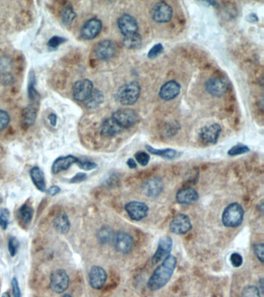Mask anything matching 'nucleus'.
<instances>
[{
	"instance_id": "nucleus-1",
	"label": "nucleus",
	"mask_w": 264,
	"mask_h": 297,
	"mask_svg": "<svg viewBox=\"0 0 264 297\" xmlns=\"http://www.w3.org/2000/svg\"><path fill=\"white\" fill-rule=\"evenodd\" d=\"M176 266L177 259L175 256L170 255L163 260L161 264L154 270L147 283V287L150 291H159L165 287L171 280Z\"/></svg>"
},
{
	"instance_id": "nucleus-2",
	"label": "nucleus",
	"mask_w": 264,
	"mask_h": 297,
	"mask_svg": "<svg viewBox=\"0 0 264 297\" xmlns=\"http://www.w3.org/2000/svg\"><path fill=\"white\" fill-rule=\"evenodd\" d=\"M244 214L245 211L242 206L238 203H232L223 211L222 217L223 225L227 228L240 226L244 221Z\"/></svg>"
},
{
	"instance_id": "nucleus-3",
	"label": "nucleus",
	"mask_w": 264,
	"mask_h": 297,
	"mask_svg": "<svg viewBox=\"0 0 264 297\" xmlns=\"http://www.w3.org/2000/svg\"><path fill=\"white\" fill-rule=\"evenodd\" d=\"M140 95V86L137 82L132 81L122 86L116 93V99L124 106H131L138 100Z\"/></svg>"
},
{
	"instance_id": "nucleus-4",
	"label": "nucleus",
	"mask_w": 264,
	"mask_h": 297,
	"mask_svg": "<svg viewBox=\"0 0 264 297\" xmlns=\"http://www.w3.org/2000/svg\"><path fill=\"white\" fill-rule=\"evenodd\" d=\"M70 280L65 270H57L52 273L50 279V287L52 291L62 294L69 287Z\"/></svg>"
},
{
	"instance_id": "nucleus-5",
	"label": "nucleus",
	"mask_w": 264,
	"mask_h": 297,
	"mask_svg": "<svg viewBox=\"0 0 264 297\" xmlns=\"http://www.w3.org/2000/svg\"><path fill=\"white\" fill-rule=\"evenodd\" d=\"M112 120L121 128H129L136 123L137 116L132 109H122L115 112L112 116Z\"/></svg>"
},
{
	"instance_id": "nucleus-6",
	"label": "nucleus",
	"mask_w": 264,
	"mask_h": 297,
	"mask_svg": "<svg viewBox=\"0 0 264 297\" xmlns=\"http://www.w3.org/2000/svg\"><path fill=\"white\" fill-rule=\"evenodd\" d=\"M192 228L190 218L185 214H178L170 224L171 232L176 235H185L190 232Z\"/></svg>"
},
{
	"instance_id": "nucleus-7",
	"label": "nucleus",
	"mask_w": 264,
	"mask_h": 297,
	"mask_svg": "<svg viewBox=\"0 0 264 297\" xmlns=\"http://www.w3.org/2000/svg\"><path fill=\"white\" fill-rule=\"evenodd\" d=\"M126 213L133 221H141L148 214L149 207L145 203L131 201L125 206Z\"/></svg>"
},
{
	"instance_id": "nucleus-8",
	"label": "nucleus",
	"mask_w": 264,
	"mask_h": 297,
	"mask_svg": "<svg viewBox=\"0 0 264 297\" xmlns=\"http://www.w3.org/2000/svg\"><path fill=\"white\" fill-rule=\"evenodd\" d=\"M173 241L171 237L164 236L160 239L157 250L152 257L153 264L156 265L163 261L170 256L172 249Z\"/></svg>"
},
{
	"instance_id": "nucleus-9",
	"label": "nucleus",
	"mask_w": 264,
	"mask_h": 297,
	"mask_svg": "<svg viewBox=\"0 0 264 297\" xmlns=\"http://www.w3.org/2000/svg\"><path fill=\"white\" fill-rule=\"evenodd\" d=\"M172 16V8L167 2H157L153 7L152 18L157 23H168Z\"/></svg>"
},
{
	"instance_id": "nucleus-10",
	"label": "nucleus",
	"mask_w": 264,
	"mask_h": 297,
	"mask_svg": "<svg viewBox=\"0 0 264 297\" xmlns=\"http://www.w3.org/2000/svg\"><path fill=\"white\" fill-rule=\"evenodd\" d=\"M107 277V273L103 268L100 266H93L88 273L90 286L95 290H101L105 285Z\"/></svg>"
},
{
	"instance_id": "nucleus-11",
	"label": "nucleus",
	"mask_w": 264,
	"mask_h": 297,
	"mask_svg": "<svg viewBox=\"0 0 264 297\" xmlns=\"http://www.w3.org/2000/svg\"><path fill=\"white\" fill-rule=\"evenodd\" d=\"M113 242L116 250L122 254L130 253L134 245L133 237L123 232H119L115 235Z\"/></svg>"
},
{
	"instance_id": "nucleus-12",
	"label": "nucleus",
	"mask_w": 264,
	"mask_h": 297,
	"mask_svg": "<svg viewBox=\"0 0 264 297\" xmlns=\"http://www.w3.org/2000/svg\"><path fill=\"white\" fill-rule=\"evenodd\" d=\"M93 90V84L88 79L81 80L73 87V96L77 101H85Z\"/></svg>"
},
{
	"instance_id": "nucleus-13",
	"label": "nucleus",
	"mask_w": 264,
	"mask_h": 297,
	"mask_svg": "<svg viewBox=\"0 0 264 297\" xmlns=\"http://www.w3.org/2000/svg\"><path fill=\"white\" fill-rule=\"evenodd\" d=\"M221 126L219 124H212L204 127L200 132V138L202 142L208 144H215L217 143L220 133Z\"/></svg>"
},
{
	"instance_id": "nucleus-14",
	"label": "nucleus",
	"mask_w": 264,
	"mask_h": 297,
	"mask_svg": "<svg viewBox=\"0 0 264 297\" xmlns=\"http://www.w3.org/2000/svg\"><path fill=\"white\" fill-rule=\"evenodd\" d=\"M102 27V22L99 19H89L81 29V36L85 40H92L100 33Z\"/></svg>"
},
{
	"instance_id": "nucleus-15",
	"label": "nucleus",
	"mask_w": 264,
	"mask_h": 297,
	"mask_svg": "<svg viewBox=\"0 0 264 297\" xmlns=\"http://www.w3.org/2000/svg\"><path fill=\"white\" fill-rule=\"evenodd\" d=\"M116 48L114 43L110 40H104L96 46L95 54L100 60H109L116 54Z\"/></svg>"
},
{
	"instance_id": "nucleus-16",
	"label": "nucleus",
	"mask_w": 264,
	"mask_h": 297,
	"mask_svg": "<svg viewBox=\"0 0 264 297\" xmlns=\"http://www.w3.org/2000/svg\"><path fill=\"white\" fill-rule=\"evenodd\" d=\"M118 26L124 36L137 33V30H138V25H137L136 19L133 16L127 15V14H125L119 18L118 20Z\"/></svg>"
},
{
	"instance_id": "nucleus-17",
	"label": "nucleus",
	"mask_w": 264,
	"mask_h": 297,
	"mask_svg": "<svg viewBox=\"0 0 264 297\" xmlns=\"http://www.w3.org/2000/svg\"><path fill=\"white\" fill-rule=\"evenodd\" d=\"M181 85L175 81H170L164 84L160 90V97L164 101H170L175 99L179 95Z\"/></svg>"
},
{
	"instance_id": "nucleus-18",
	"label": "nucleus",
	"mask_w": 264,
	"mask_h": 297,
	"mask_svg": "<svg viewBox=\"0 0 264 297\" xmlns=\"http://www.w3.org/2000/svg\"><path fill=\"white\" fill-rule=\"evenodd\" d=\"M206 90L210 95L216 97H220L227 92V84L221 78H213L207 81L206 85Z\"/></svg>"
},
{
	"instance_id": "nucleus-19",
	"label": "nucleus",
	"mask_w": 264,
	"mask_h": 297,
	"mask_svg": "<svg viewBox=\"0 0 264 297\" xmlns=\"http://www.w3.org/2000/svg\"><path fill=\"white\" fill-rule=\"evenodd\" d=\"M164 189L163 182L159 178L149 179L143 185V192L150 197H157L161 194Z\"/></svg>"
},
{
	"instance_id": "nucleus-20",
	"label": "nucleus",
	"mask_w": 264,
	"mask_h": 297,
	"mask_svg": "<svg viewBox=\"0 0 264 297\" xmlns=\"http://www.w3.org/2000/svg\"><path fill=\"white\" fill-rule=\"evenodd\" d=\"M198 192L192 187H185L177 193L176 200L181 204H192L199 200Z\"/></svg>"
},
{
	"instance_id": "nucleus-21",
	"label": "nucleus",
	"mask_w": 264,
	"mask_h": 297,
	"mask_svg": "<svg viewBox=\"0 0 264 297\" xmlns=\"http://www.w3.org/2000/svg\"><path fill=\"white\" fill-rule=\"evenodd\" d=\"M78 158L74 157L73 155H67L64 157H59L54 161V164L52 166V172L54 174L64 171L70 168L74 163L78 162Z\"/></svg>"
},
{
	"instance_id": "nucleus-22",
	"label": "nucleus",
	"mask_w": 264,
	"mask_h": 297,
	"mask_svg": "<svg viewBox=\"0 0 264 297\" xmlns=\"http://www.w3.org/2000/svg\"><path fill=\"white\" fill-rule=\"evenodd\" d=\"M123 128H121L112 118L107 119L102 123V127H101V133L102 135L106 137H112L119 134L122 131Z\"/></svg>"
},
{
	"instance_id": "nucleus-23",
	"label": "nucleus",
	"mask_w": 264,
	"mask_h": 297,
	"mask_svg": "<svg viewBox=\"0 0 264 297\" xmlns=\"http://www.w3.org/2000/svg\"><path fill=\"white\" fill-rule=\"evenodd\" d=\"M29 173H30L32 181L36 188L41 192H44L46 190V182H45L44 175L40 168L38 166H34L30 169Z\"/></svg>"
},
{
	"instance_id": "nucleus-24",
	"label": "nucleus",
	"mask_w": 264,
	"mask_h": 297,
	"mask_svg": "<svg viewBox=\"0 0 264 297\" xmlns=\"http://www.w3.org/2000/svg\"><path fill=\"white\" fill-rule=\"evenodd\" d=\"M54 226L59 233L67 234L70 230V221L67 218V214H59L58 216L56 217L54 221Z\"/></svg>"
},
{
	"instance_id": "nucleus-25",
	"label": "nucleus",
	"mask_w": 264,
	"mask_h": 297,
	"mask_svg": "<svg viewBox=\"0 0 264 297\" xmlns=\"http://www.w3.org/2000/svg\"><path fill=\"white\" fill-rule=\"evenodd\" d=\"M103 101V93L98 89H95V90H92V93L90 94L88 99L85 102L87 107L89 109H94V108L100 106Z\"/></svg>"
},
{
	"instance_id": "nucleus-26",
	"label": "nucleus",
	"mask_w": 264,
	"mask_h": 297,
	"mask_svg": "<svg viewBox=\"0 0 264 297\" xmlns=\"http://www.w3.org/2000/svg\"><path fill=\"white\" fill-rule=\"evenodd\" d=\"M123 43L124 47L128 49L135 50V49L139 48L141 46V36L137 33L126 35L123 38Z\"/></svg>"
},
{
	"instance_id": "nucleus-27",
	"label": "nucleus",
	"mask_w": 264,
	"mask_h": 297,
	"mask_svg": "<svg viewBox=\"0 0 264 297\" xmlns=\"http://www.w3.org/2000/svg\"><path fill=\"white\" fill-rule=\"evenodd\" d=\"M33 218V209L27 204H23L18 211L19 222L23 225H29Z\"/></svg>"
},
{
	"instance_id": "nucleus-28",
	"label": "nucleus",
	"mask_w": 264,
	"mask_h": 297,
	"mask_svg": "<svg viewBox=\"0 0 264 297\" xmlns=\"http://www.w3.org/2000/svg\"><path fill=\"white\" fill-rule=\"evenodd\" d=\"M148 152L153 155H159L161 157L167 158V159H172L177 156V152L172 148H166V149H157L153 148L150 146H146Z\"/></svg>"
},
{
	"instance_id": "nucleus-29",
	"label": "nucleus",
	"mask_w": 264,
	"mask_h": 297,
	"mask_svg": "<svg viewBox=\"0 0 264 297\" xmlns=\"http://www.w3.org/2000/svg\"><path fill=\"white\" fill-rule=\"evenodd\" d=\"M114 236L112 230L109 227H104L100 229L99 234H98L99 242L103 244L109 243V242L113 241Z\"/></svg>"
},
{
	"instance_id": "nucleus-30",
	"label": "nucleus",
	"mask_w": 264,
	"mask_h": 297,
	"mask_svg": "<svg viewBox=\"0 0 264 297\" xmlns=\"http://www.w3.org/2000/svg\"><path fill=\"white\" fill-rule=\"evenodd\" d=\"M76 17V13L73 10L72 7L71 5H66L63 8L62 12H61V19H62L63 23L68 25L72 23Z\"/></svg>"
},
{
	"instance_id": "nucleus-31",
	"label": "nucleus",
	"mask_w": 264,
	"mask_h": 297,
	"mask_svg": "<svg viewBox=\"0 0 264 297\" xmlns=\"http://www.w3.org/2000/svg\"><path fill=\"white\" fill-rule=\"evenodd\" d=\"M36 112L32 108H27L22 113V121L26 126H30L34 123Z\"/></svg>"
},
{
	"instance_id": "nucleus-32",
	"label": "nucleus",
	"mask_w": 264,
	"mask_h": 297,
	"mask_svg": "<svg viewBox=\"0 0 264 297\" xmlns=\"http://www.w3.org/2000/svg\"><path fill=\"white\" fill-rule=\"evenodd\" d=\"M258 287L255 286H247L244 289L242 292V297H262Z\"/></svg>"
},
{
	"instance_id": "nucleus-33",
	"label": "nucleus",
	"mask_w": 264,
	"mask_h": 297,
	"mask_svg": "<svg viewBox=\"0 0 264 297\" xmlns=\"http://www.w3.org/2000/svg\"><path fill=\"white\" fill-rule=\"evenodd\" d=\"M10 213L9 210L5 208L0 209V227L3 230H5L9 225Z\"/></svg>"
},
{
	"instance_id": "nucleus-34",
	"label": "nucleus",
	"mask_w": 264,
	"mask_h": 297,
	"mask_svg": "<svg viewBox=\"0 0 264 297\" xmlns=\"http://www.w3.org/2000/svg\"><path fill=\"white\" fill-rule=\"evenodd\" d=\"M248 152H250V148L247 146L237 145L230 148L228 154L233 156V155H242V154L247 153Z\"/></svg>"
},
{
	"instance_id": "nucleus-35",
	"label": "nucleus",
	"mask_w": 264,
	"mask_h": 297,
	"mask_svg": "<svg viewBox=\"0 0 264 297\" xmlns=\"http://www.w3.org/2000/svg\"><path fill=\"white\" fill-rule=\"evenodd\" d=\"M135 160L137 161L138 163H140L141 166H146L148 164L150 160V156L147 152H138L135 155Z\"/></svg>"
},
{
	"instance_id": "nucleus-36",
	"label": "nucleus",
	"mask_w": 264,
	"mask_h": 297,
	"mask_svg": "<svg viewBox=\"0 0 264 297\" xmlns=\"http://www.w3.org/2000/svg\"><path fill=\"white\" fill-rule=\"evenodd\" d=\"M230 262H231L232 266L233 267L239 268L242 266L243 263H244V258L237 252H234L230 256Z\"/></svg>"
},
{
	"instance_id": "nucleus-37",
	"label": "nucleus",
	"mask_w": 264,
	"mask_h": 297,
	"mask_svg": "<svg viewBox=\"0 0 264 297\" xmlns=\"http://www.w3.org/2000/svg\"><path fill=\"white\" fill-rule=\"evenodd\" d=\"M18 248H19V242H18L17 239L16 238H11L8 242V249H9V253L12 257L16 256Z\"/></svg>"
},
{
	"instance_id": "nucleus-38",
	"label": "nucleus",
	"mask_w": 264,
	"mask_h": 297,
	"mask_svg": "<svg viewBox=\"0 0 264 297\" xmlns=\"http://www.w3.org/2000/svg\"><path fill=\"white\" fill-rule=\"evenodd\" d=\"M163 50H164V47H163L162 44L161 43H157L152 48L150 49L148 54L149 58L153 59L158 57L160 54H162Z\"/></svg>"
},
{
	"instance_id": "nucleus-39",
	"label": "nucleus",
	"mask_w": 264,
	"mask_h": 297,
	"mask_svg": "<svg viewBox=\"0 0 264 297\" xmlns=\"http://www.w3.org/2000/svg\"><path fill=\"white\" fill-rule=\"evenodd\" d=\"M77 164L81 169L85 170H92L97 167V164L95 162L89 160H80L78 159Z\"/></svg>"
},
{
	"instance_id": "nucleus-40",
	"label": "nucleus",
	"mask_w": 264,
	"mask_h": 297,
	"mask_svg": "<svg viewBox=\"0 0 264 297\" xmlns=\"http://www.w3.org/2000/svg\"><path fill=\"white\" fill-rule=\"evenodd\" d=\"M254 253L261 263L264 260V244H256L254 246Z\"/></svg>"
},
{
	"instance_id": "nucleus-41",
	"label": "nucleus",
	"mask_w": 264,
	"mask_h": 297,
	"mask_svg": "<svg viewBox=\"0 0 264 297\" xmlns=\"http://www.w3.org/2000/svg\"><path fill=\"white\" fill-rule=\"evenodd\" d=\"M9 123V116L5 111L0 110V130L6 128Z\"/></svg>"
},
{
	"instance_id": "nucleus-42",
	"label": "nucleus",
	"mask_w": 264,
	"mask_h": 297,
	"mask_svg": "<svg viewBox=\"0 0 264 297\" xmlns=\"http://www.w3.org/2000/svg\"><path fill=\"white\" fill-rule=\"evenodd\" d=\"M66 40L64 38H62V37H60V36H53L48 42V46L50 47V48H56V47H58L59 45H61V43H64L65 42Z\"/></svg>"
},
{
	"instance_id": "nucleus-43",
	"label": "nucleus",
	"mask_w": 264,
	"mask_h": 297,
	"mask_svg": "<svg viewBox=\"0 0 264 297\" xmlns=\"http://www.w3.org/2000/svg\"><path fill=\"white\" fill-rule=\"evenodd\" d=\"M12 288L13 297H21L20 289H19V284H18L17 280L16 278H13L12 280Z\"/></svg>"
},
{
	"instance_id": "nucleus-44",
	"label": "nucleus",
	"mask_w": 264,
	"mask_h": 297,
	"mask_svg": "<svg viewBox=\"0 0 264 297\" xmlns=\"http://www.w3.org/2000/svg\"><path fill=\"white\" fill-rule=\"evenodd\" d=\"M86 179L87 175L85 173H78L71 179V183H80V182L84 181Z\"/></svg>"
},
{
	"instance_id": "nucleus-45",
	"label": "nucleus",
	"mask_w": 264,
	"mask_h": 297,
	"mask_svg": "<svg viewBox=\"0 0 264 297\" xmlns=\"http://www.w3.org/2000/svg\"><path fill=\"white\" fill-rule=\"evenodd\" d=\"M60 191H61V188H60L58 186H55V185L52 186L50 188L47 189V194L50 196L57 195Z\"/></svg>"
},
{
	"instance_id": "nucleus-46",
	"label": "nucleus",
	"mask_w": 264,
	"mask_h": 297,
	"mask_svg": "<svg viewBox=\"0 0 264 297\" xmlns=\"http://www.w3.org/2000/svg\"><path fill=\"white\" fill-rule=\"evenodd\" d=\"M126 163H127L128 166H129L130 168H131V169H135V168H137V162H136V160H135L134 159H132V158H130V159H128L127 162H126Z\"/></svg>"
},
{
	"instance_id": "nucleus-47",
	"label": "nucleus",
	"mask_w": 264,
	"mask_h": 297,
	"mask_svg": "<svg viewBox=\"0 0 264 297\" xmlns=\"http://www.w3.org/2000/svg\"><path fill=\"white\" fill-rule=\"evenodd\" d=\"M48 120L52 126H55L56 124H57V116H56V115H50V116H48Z\"/></svg>"
},
{
	"instance_id": "nucleus-48",
	"label": "nucleus",
	"mask_w": 264,
	"mask_h": 297,
	"mask_svg": "<svg viewBox=\"0 0 264 297\" xmlns=\"http://www.w3.org/2000/svg\"><path fill=\"white\" fill-rule=\"evenodd\" d=\"M2 297H10V295H9V293L5 292L3 294H2Z\"/></svg>"
},
{
	"instance_id": "nucleus-49",
	"label": "nucleus",
	"mask_w": 264,
	"mask_h": 297,
	"mask_svg": "<svg viewBox=\"0 0 264 297\" xmlns=\"http://www.w3.org/2000/svg\"><path fill=\"white\" fill-rule=\"evenodd\" d=\"M62 297H72L71 296L68 295V294H66V295L63 296Z\"/></svg>"
},
{
	"instance_id": "nucleus-50",
	"label": "nucleus",
	"mask_w": 264,
	"mask_h": 297,
	"mask_svg": "<svg viewBox=\"0 0 264 297\" xmlns=\"http://www.w3.org/2000/svg\"><path fill=\"white\" fill-rule=\"evenodd\" d=\"M0 202H2V196L0 195Z\"/></svg>"
}]
</instances>
